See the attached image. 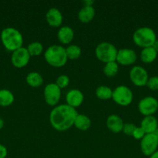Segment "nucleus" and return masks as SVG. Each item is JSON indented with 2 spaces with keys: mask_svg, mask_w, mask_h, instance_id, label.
Here are the masks:
<instances>
[{
  "mask_svg": "<svg viewBox=\"0 0 158 158\" xmlns=\"http://www.w3.org/2000/svg\"><path fill=\"white\" fill-rule=\"evenodd\" d=\"M136 59H137V55L133 49L123 48L118 50L116 61L119 64L127 66V65L133 64L136 62Z\"/></svg>",
  "mask_w": 158,
  "mask_h": 158,
  "instance_id": "obj_12",
  "label": "nucleus"
},
{
  "mask_svg": "<svg viewBox=\"0 0 158 158\" xmlns=\"http://www.w3.org/2000/svg\"><path fill=\"white\" fill-rule=\"evenodd\" d=\"M26 83L32 87H39L43 82V78L41 74L38 72H30L26 76Z\"/></svg>",
  "mask_w": 158,
  "mask_h": 158,
  "instance_id": "obj_21",
  "label": "nucleus"
},
{
  "mask_svg": "<svg viewBox=\"0 0 158 158\" xmlns=\"http://www.w3.org/2000/svg\"><path fill=\"white\" fill-rule=\"evenodd\" d=\"M138 110L144 117L153 116L158 110V100L151 96L143 97L138 103Z\"/></svg>",
  "mask_w": 158,
  "mask_h": 158,
  "instance_id": "obj_7",
  "label": "nucleus"
},
{
  "mask_svg": "<svg viewBox=\"0 0 158 158\" xmlns=\"http://www.w3.org/2000/svg\"><path fill=\"white\" fill-rule=\"evenodd\" d=\"M67 104L76 108L81 106L84 101V94L80 89H70L66 94Z\"/></svg>",
  "mask_w": 158,
  "mask_h": 158,
  "instance_id": "obj_13",
  "label": "nucleus"
},
{
  "mask_svg": "<svg viewBox=\"0 0 158 158\" xmlns=\"http://www.w3.org/2000/svg\"><path fill=\"white\" fill-rule=\"evenodd\" d=\"M157 52L152 46L143 48L140 52V58L145 63H151L157 57Z\"/></svg>",
  "mask_w": 158,
  "mask_h": 158,
  "instance_id": "obj_20",
  "label": "nucleus"
},
{
  "mask_svg": "<svg viewBox=\"0 0 158 158\" xmlns=\"http://www.w3.org/2000/svg\"><path fill=\"white\" fill-rule=\"evenodd\" d=\"M118 71H119V64L116 61L105 63L103 68L104 74L108 77H115L118 73Z\"/></svg>",
  "mask_w": 158,
  "mask_h": 158,
  "instance_id": "obj_24",
  "label": "nucleus"
},
{
  "mask_svg": "<svg viewBox=\"0 0 158 158\" xmlns=\"http://www.w3.org/2000/svg\"><path fill=\"white\" fill-rule=\"evenodd\" d=\"M116 103L121 106H128L132 103L133 94L131 89L125 85H119L112 90V97Z\"/></svg>",
  "mask_w": 158,
  "mask_h": 158,
  "instance_id": "obj_6",
  "label": "nucleus"
},
{
  "mask_svg": "<svg viewBox=\"0 0 158 158\" xmlns=\"http://www.w3.org/2000/svg\"><path fill=\"white\" fill-rule=\"evenodd\" d=\"M14 101V95L9 89H0V106H8Z\"/></svg>",
  "mask_w": 158,
  "mask_h": 158,
  "instance_id": "obj_22",
  "label": "nucleus"
},
{
  "mask_svg": "<svg viewBox=\"0 0 158 158\" xmlns=\"http://www.w3.org/2000/svg\"><path fill=\"white\" fill-rule=\"evenodd\" d=\"M74 36V30L68 26H60L57 31V39L63 44H69Z\"/></svg>",
  "mask_w": 158,
  "mask_h": 158,
  "instance_id": "obj_16",
  "label": "nucleus"
},
{
  "mask_svg": "<svg viewBox=\"0 0 158 158\" xmlns=\"http://www.w3.org/2000/svg\"><path fill=\"white\" fill-rule=\"evenodd\" d=\"M154 134H156V137H157V138H158V129L156 130V131H155V133H154Z\"/></svg>",
  "mask_w": 158,
  "mask_h": 158,
  "instance_id": "obj_36",
  "label": "nucleus"
},
{
  "mask_svg": "<svg viewBox=\"0 0 158 158\" xmlns=\"http://www.w3.org/2000/svg\"><path fill=\"white\" fill-rule=\"evenodd\" d=\"M46 20L53 27H60L63 23V15L57 8H50L46 13Z\"/></svg>",
  "mask_w": 158,
  "mask_h": 158,
  "instance_id": "obj_14",
  "label": "nucleus"
},
{
  "mask_svg": "<svg viewBox=\"0 0 158 158\" xmlns=\"http://www.w3.org/2000/svg\"><path fill=\"white\" fill-rule=\"evenodd\" d=\"M133 40L136 45L142 48L153 46L156 40V35L152 28L142 26L135 30L133 35Z\"/></svg>",
  "mask_w": 158,
  "mask_h": 158,
  "instance_id": "obj_4",
  "label": "nucleus"
},
{
  "mask_svg": "<svg viewBox=\"0 0 158 158\" xmlns=\"http://www.w3.org/2000/svg\"><path fill=\"white\" fill-rule=\"evenodd\" d=\"M44 59L48 64L54 67H61L68 61L66 49L60 45H51L44 52Z\"/></svg>",
  "mask_w": 158,
  "mask_h": 158,
  "instance_id": "obj_3",
  "label": "nucleus"
},
{
  "mask_svg": "<svg viewBox=\"0 0 158 158\" xmlns=\"http://www.w3.org/2000/svg\"><path fill=\"white\" fill-rule=\"evenodd\" d=\"M7 156V149L5 146L0 144V158H6Z\"/></svg>",
  "mask_w": 158,
  "mask_h": 158,
  "instance_id": "obj_31",
  "label": "nucleus"
},
{
  "mask_svg": "<svg viewBox=\"0 0 158 158\" xmlns=\"http://www.w3.org/2000/svg\"><path fill=\"white\" fill-rule=\"evenodd\" d=\"M65 49H66L67 56H68V59L76 60V59H78L81 55V49L77 45H69Z\"/></svg>",
  "mask_w": 158,
  "mask_h": 158,
  "instance_id": "obj_25",
  "label": "nucleus"
},
{
  "mask_svg": "<svg viewBox=\"0 0 158 158\" xmlns=\"http://www.w3.org/2000/svg\"><path fill=\"white\" fill-rule=\"evenodd\" d=\"M75 108L68 104L55 106L50 114V122L53 127L58 131H65L74 125L77 116Z\"/></svg>",
  "mask_w": 158,
  "mask_h": 158,
  "instance_id": "obj_1",
  "label": "nucleus"
},
{
  "mask_svg": "<svg viewBox=\"0 0 158 158\" xmlns=\"http://www.w3.org/2000/svg\"><path fill=\"white\" fill-rule=\"evenodd\" d=\"M94 15H95V9L93 7V6H84L79 10L78 13H77V17L81 23H86L91 21L94 19Z\"/></svg>",
  "mask_w": 158,
  "mask_h": 158,
  "instance_id": "obj_18",
  "label": "nucleus"
},
{
  "mask_svg": "<svg viewBox=\"0 0 158 158\" xmlns=\"http://www.w3.org/2000/svg\"><path fill=\"white\" fill-rule=\"evenodd\" d=\"M158 138L155 134H147L140 142V150L146 156H151L157 151Z\"/></svg>",
  "mask_w": 158,
  "mask_h": 158,
  "instance_id": "obj_8",
  "label": "nucleus"
},
{
  "mask_svg": "<svg viewBox=\"0 0 158 158\" xmlns=\"http://www.w3.org/2000/svg\"><path fill=\"white\" fill-rule=\"evenodd\" d=\"M95 56L100 61L107 63L116 60L118 49L112 43L108 42L100 43L95 48Z\"/></svg>",
  "mask_w": 158,
  "mask_h": 158,
  "instance_id": "obj_5",
  "label": "nucleus"
},
{
  "mask_svg": "<svg viewBox=\"0 0 158 158\" xmlns=\"http://www.w3.org/2000/svg\"><path fill=\"white\" fill-rule=\"evenodd\" d=\"M56 84L59 86V88L63 89V88L67 87L70 83V79L67 75L62 74L60 75L56 80Z\"/></svg>",
  "mask_w": 158,
  "mask_h": 158,
  "instance_id": "obj_27",
  "label": "nucleus"
},
{
  "mask_svg": "<svg viewBox=\"0 0 158 158\" xmlns=\"http://www.w3.org/2000/svg\"><path fill=\"white\" fill-rule=\"evenodd\" d=\"M136 127V126H135L133 123H124L123 128H122V131L125 134L128 136H132L133 135V133L134 131L135 128Z\"/></svg>",
  "mask_w": 158,
  "mask_h": 158,
  "instance_id": "obj_29",
  "label": "nucleus"
},
{
  "mask_svg": "<svg viewBox=\"0 0 158 158\" xmlns=\"http://www.w3.org/2000/svg\"><path fill=\"white\" fill-rule=\"evenodd\" d=\"M150 158H158V150L156 152L153 153L151 156H150Z\"/></svg>",
  "mask_w": 158,
  "mask_h": 158,
  "instance_id": "obj_34",
  "label": "nucleus"
},
{
  "mask_svg": "<svg viewBox=\"0 0 158 158\" xmlns=\"http://www.w3.org/2000/svg\"><path fill=\"white\" fill-rule=\"evenodd\" d=\"M3 126H4V120L2 118H0V129H2Z\"/></svg>",
  "mask_w": 158,
  "mask_h": 158,
  "instance_id": "obj_35",
  "label": "nucleus"
},
{
  "mask_svg": "<svg viewBox=\"0 0 158 158\" xmlns=\"http://www.w3.org/2000/svg\"><path fill=\"white\" fill-rule=\"evenodd\" d=\"M43 95L46 103L50 106L57 104L61 96V89L56 83H50L46 85L43 89Z\"/></svg>",
  "mask_w": 158,
  "mask_h": 158,
  "instance_id": "obj_9",
  "label": "nucleus"
},
{
  "mask_svg": "<svg viewBox=\"0 0 158 158\" xmlns=\"http://www.w3.org/2000/svg\"><path fill=\"white\" fill-rule=\"evenodd\" d=\"M146 134H146L145 131H143V129L141 127H136L135 128L134 131H133V135L132 136H133V138H135L136 140H141Z\"/></svg>",
  "mask_w": 158,
  "mask_h": 158,
  "instance_id": "obj_30",
  "label": "nucleus"
},
{
  "mask_svg": "<svg viewBox=\"0 0 158 158\" xmlns=\"http://www.w3.org/2000/svg\"><path fill=\"white\" fill-rule=\"evenodd\" d=\"M129 78L136 86H145L149 79L148 73L143 66H134L129 71Z\"/></svg>",
  "mask_w": 158,
  "mask_h": 158,
  "instance_id": "obj_10",
  "label": "nucleus"
},
{
  "mask_svg": "<svg viewBox=\"0 0 158 158\" xmlns=\"http://www.w3.org/2000/svg\"><path fill=\"white\" fill-rule=\"evenodd\" d=\"M29 55L33 56H37L40 55L43 50V46L41 43L38 41H34L29 43L26 47Z\"/></svg>",
  "mask_w": 158,
  "mask_h": 158,
  "instance_id": "obj_26",
  "label": "nucleus"
},
{
  "mask_svg": "<svg viewBox=\"0 0 158 158\" xmlns=\"http://www.w3.org/2000/svg\"><path fill=\"white\" fill-rule=\"evenodd\" d=\"M74 125L80 131H87L91 127V119L85 114H77L74 120Z\"/></svg>",
  "mask_w": 158,
  "mask_h": 158,
  "instance_id": "obj_19",
  "label": "nucleus"
},
{
  "mask_svg": "<svg viewBox=\"0 0 158 158\" xmlns=\"http://www.w3.org/2000/svg\"><path fill=\"white\" fill-rule=\"evenodd\" d=\"M123 120L116 114H111L106 120V126L109 131L113 133H119L122 131L123 128Z\"/></svg>",
  "mask_w": 158,
  "mask_h": 158,
  "instance_id": "obj_15",
  "label": "nucleus"
},
{
  "mask_svg": "<svg viewBox=\"0 0 158 158\" xmlns=\"http://www.w3.org/2000/svg\"><path fill=\"white\" fill-rule=\"evenodd\" d=\"M140 127L146 134H154L158 129V121L154 116H146L141 121Z\"/></svg>",
  "mask_w": 158,
  "mask_h": 158,
  "instance_id": "obj_17",
  "label": "nucleus"
},
{
  "mask_svg": "<svg viewBox=\"0 0 158 158\" xmlns=\"http://www.w3.org/2000/svg\"><path fill=\"white\" fill-rule=\"evenodd\" d=\"M94 2V0H85V1H83L84 6H93Z\"/></svg>",
  "mask_w": 158,
  "mask_h": 158,
  "instance_id": "obj_32",
  "label": "nucleus"
},
{
  "mask_svg": "<svg viewBox=\"0 0 158 158\" xmlns=\"http://www.w3.org/2000/svg\"><path fill=\"white\" fill-rule=\"evenodd\" d=\"M95 94L98 98L106 100L112 97V89L108 86L102 85L96 89Z\"/></svg>",
  "mask_w": 158,
  "mask_h": 158,
  "instance_id": "obj_23",
  "label": "nucleus"
},
{
  "mask_svg": "<svg viewBox=\"0 0 158 158\" xmlns=\"http://www.w3.org/2000/svg\"><path fill=\"white\" fill-rule=\"evenodd\" d=\"M1 40L6 49L12 52L23 47V35L15 28H5L1 32Z\"/></svg>",
  "mask_w": 158,
  "mask_h": 158,
  "instance_id": "obj_2",
  "label": "nucleus"
},
{
  "mask_svg": "<svg viewBox=\"0 0 158 158\" xmlns=\"http://www.w3.org/2000/svg\"><path fill=\"white\" fill-rule=\"evenodd\" d=\"M152 47H153V49H154L156 51V52H157V53H158V40H156V41L154 42V43H153V44Z\"/></svg>",
  "mask_w": 158,
  "mask_h": 158,
  "instance_id": "obj_33",
  "label": "nucleus"
},
{
  "mask_svg": "<svg viewBox=\"0 0 158 158\" xmlns=\"http://www.w3.org/2000/svg\"><path fill=\"white\" fill-rule=\"evenodd\" d=\"M30 60V55L27 49L21 47L13 51L11 56V62L12 65L16 68H22L26 66Z\"/></svg>",
  "mask_w": 158,
  "mask_h": 158,
  "instance_id": "obj_11",
  "label": "nucleus"
},
{
  "mask_svg": "<svg viewBox=\"0 0 158 158\" xmlns=\"http://www.w3.org/2000/svg\"><path fill=\"white\" fill-rule=\"evenodd\" d=\"M147 86L149 89L152 90H157L158 89V76L149 77L148 81L147 83Z\"/></svg>",
  "mask_w": 158,
  "mask_h": 158,
  "instance_id": "obj_28",
  "label": "nucleus"
}]
</instances>
